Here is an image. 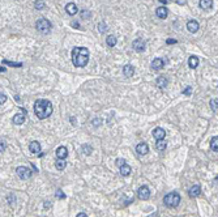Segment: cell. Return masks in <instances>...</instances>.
<instances>
[{
    "label": "cell",
    "instance_id": "7bdbcfd3",
    "mask_svg": "<svg viewBox=\"0 0 218 217\" xmlns=\"http://www.w3.org/2000/svg\"><path fill=\"white\" fill-rule=\"evenodd\" d=\"M161 3H163V4H166V0H159Z\"/></svg>",
    "mask_w": 218,
    "mask_h": 217
},
{
    "label": "cell",
    "instance_id": "8d00e7d4",
    "mask_svg": "<svg viewBox=\"0 0 218 217\" xmlns=\"http://www.w3.org/2000/svg\"><path fill=\"white\" fill-rule=\"evenodd\" d=\"M93 126H99V124H102V120L101 119H98V118H95V119H93Z\"/></svg>",
    "mask_w": 218,
    "mask_h": 217
},
{
    "label": "cell",
    "instance_id": "74e56055",
    "mask_svg": "<svg viewBox=\"0 0 218 217\" xmlns=\"http://www.w3.org/2000/svg\"><path fill=\"white\" fill-rule=\"evenodd\" d=\"M124 164H125V161H124L123 158H118L116 160V165H118V166H121V165H124Z\"/></svg>",
    "mask_w": 218,
    "mask_h": 217
},
{
    "label": "cell",
    "instance_id": "1f68e13d",
    "mask_svg": "<svg viewBox=\"0 0 218 217\" xmlns=\"http://www.w3.org/2000/svg\"><path fill=\"white\" fill-rule=\"evenodd\" d=\"M55 196L58 198V199H65V195L63 194V191H62V190H58V191H56Z\"/></svg>",
    "mask_w": 218,
    "mask_h": 217
},
{
    "label": "cell",
    "instance_id": "ac0fdd59",
    "mask_svg": "<svg viewBox=\"0 0 218 217\" xmlns=\"http://www.w3.org/2000/svg\"><path fill=\"white\" fill-rule=\"evenodd\" d=\"M123 73L125 77H132V75L135 73V68L133 66H131V64H127V66L123 67Z\"/></svg>",
    "mask_w": 218,
    "mask_h": 217
},
{
    "label": "cell",
    "instance_id": "52a82bcc",
    "mask_svg": "<svg viewBox=\"0 0 218 217\" xmlns=\"http://www.w3.org/2000/svg\"><path fill=\"white\" fill-rule=\"evenodd\" d=\"M137 195H138V198H140L141 200H148V199L150 198L149 187H146V186H141V187L138 188V191H137Z\"/></svg>",
    "mask_w": 218,
    "mask_h": 217
},
{
    "label": "cell",
    "instance_id": "ba28073f",
    "mask_svg": "<svg viewBox=\"0 0 218 217\" xmlns=\"http://www.w3.org/2000/svg\"><path fill=\"white\" fill-rule=\"evenodd\" d=\"M145 41H142L141 38H138V40H135L132 42V47L135 51H137V53H142L144 50H145Z\"/></svg>",
    "mask_w": 218,
    "mask_h": 217
},
{
    "label": "cell",
    "instance_id": "d6986e66",
    "mask_svg": "<svg viewBox=\"0 0 218 217\" xmlns=\"http://www.w3.org/2000/svg\"><path fill=\"white\" fill-rule=\"evenodd\" d=\"M199 4H200V8H201V9L208 11L213 7V0H200Z\"/></svg>",
    "mask_w": 218,
    "mask_h": 217
},
{
    "label": "cell",
    "instance_id": "d590c367",
    "mask_svg": "<svg viewBox=\"0 0 218 217\" xmlns=\"http://www.w3.org/2000/svg\"><path fill=\"white\" fill-rule=\"evenodd\" d=\"M191 93H192V88H191V86H187L186 90H183V94H186V95H191Z\"/></svg>",
    "mask_w": 218,
    "mask_h": 217
},
{
    "label": "cell",
    "instance_id": "2e32d148",
    "mask_svg": "<svg viewBox=\"0 0 218 217\" xmlns=\"http://www.w3.org/2000/svg\"><path fill=\"white\" fill-rule=\"evenodd\" d=\"M200 192H201V187H200L199 184H195V186H192V187L189 188L188 195L191 198H196V196H199L200 195Z\"/></svg>",
    "mask_w": 218,
    "mask_h": 217
},
{
    "label": "cell",
    "instance_id": "3957f363",
    "mask_svg": "<svg viewBox=\"0 0 218 217\" xmlns=\"http://www.w3.org/2000/svg\"><path fill=\"white\" fill-rule=\"evenodd\" d=\"M163 203L170 208H175V207L179 205V203H180V195L178 192H175V191H174V192H170L163 198Z\"/></svg>",
    "mask_w": 218,
    "mask_h": 217
},
{
    "label": "cell",
    "instance_id": "30bf717a",
    "mask_svg": "<svg viewBox=\"0 0 218 217\" xmlns=\"http://www.w3.org/2000/svg\"><path fill=\"white\" fill-rule=\"evenodd\" d=\"M153 136L155 140H165V136H166V131L161 127H157L153 129Z\"/></svg>",
    "mask_w": 218,
    "mask_h": 217
},
{
    "label": "cell",
    "instance_id": "836d02e7",
    "mask_svg": "<svg viewBox=\"0 0 218 217\" xmlns=\"http://www.w3.org/2000/svg\"><path fill=\"white\" fill-rule=\"evenodd\" d=\"M7 148V143L4 140H0V152H4Z\"/></svg>",
    "mask_w": 218,
    "mask_h": 217
},
{
    "label": "cell",
    "instance_id": "4316f807",
    "mask_svg": "<svg viewBox=\"0 0 218 217\" xmlns=\"http://www.w3.org/2000/svg\"><path fill=\"white\" fill-rule=\"evenodd\" d=\"M81 150H82V153L84 154H90L93 148H91L90 145H88V144H84V145H81Z\"/></svg>",
    "mask_w": 218,
    "mask_h": 217
},
{
    "label": "cell",
    "instance_id": "d4e9b609",
    "mask_svg": "<svg viewBox=\"0 0 218 217\" xmlns=\"http://www.w3.org/2000/svg\"><path fill=\"white\" fill-rule=\"evenodd\" d=\"M55 166L58 170H64L65 166H67V161H65V160H58L55 164Z\"/></svg>",
    "mask_w": 218,
    "mask_h": 217
},
{
    "label": "cell",
    "instance_id": "f546056e",
    "mask_svg": "<svg viewBox=\"0 0 218 217\" xmlns=\"http://www.w3.org/2000/svg\"><path fill=\"white\" fill-rule=\"evenodd\" d=\"M34 7H36L37 9H43V8H45V2H43V0H37Z\"/></svg>",
    "mask_w": 218,
    "mask_h": 217
},
{
    "label": "cell",
    "instance_id": "5bb4252c",
    "mask_svg": "<svg viewBox=\"0 0 218 217\" xmlns=\"http://www.w3.org/2000/svg\"><path fill=\"white\" fill-rule=\"evenodd\" d=\"M199 28H200V25L197 21H195V20H191L187 22V29H188L191 33H196L199 30Z\"/></svg>",
    "mask_w": 218,
    "mask_h": 217
},
{
    "label": "cell",
    "instance_id": "b9f144b4",
    "mask_svg": "<svg viewBox=\"0 0 218 217\" xmlns=\"http://www.w3.org/2000/svg\"><path fill=\"white\" fill-rule=\"evenodd\" d=\"M4 71H5V68H4V67H0V72H4Z\"/></svg>",
    "mask_w": 218,
    "mask_h": 217
},
{
    "label": "cell",
    "instance_id": "8fae6325",
    "mask_svg": "<svg viewBox=\"0 0 218 217\" xmlns=\"http://www.w3.org/2000/svg\"><path fill=\"white\" fill-rule=\"evenodd\" d=\"M165 66V62L161 58H155L153 62H152V68L154 69V71H159V69H162Z\"/></svg>",
    "mask_w": 218,
    "mask_h": 217
},
{
    "label": "cell",
    "instance_id": "277c9868",
    "mask_svg": "<svg viewBox=\"0 0 218 217\" xmlns=\"http://www.w3.org/2000/svg\"><path fill=\"white\" fill-rule=\"evenodd\" d=\"M36 26L41 34H47V33H50V30H51V22L47 19H39L37 21Z\"/></svg>",
    "mask_w": 218,
    "mask_h": 217
},
{
    "label": "cell",
    "instance_id": "7402d4cb",
    "mask_svg": "<svg viewBox=\"0 0 218 217\" xmlns=\"http://www.w3.org/2000/svg\"><path fill=\"white\" fill-rule=\"evenodd\" d=\"M188 66H189V68H192V69H195L196 67L199 66V58H197V56H189Z\"/></svg>",
    "mask_w": 218,
    "mask_h": 217
},
{
    "label": "cell",
    "instance_id": "5b68a950",
    "mask_svg": "<svg viewBox=\"0 0 218 217\" xmlns=\"http://www.w3.org/2000/svg\"><path fill=\"white\" fill-rule=\"evenodd\" d=\"M26 114H28L26 108L20 107V112H17V114L13 116V123L15 124H22L25 122V119H26Z\"/></svg>",
    "mask_w": 218,
    "mask_h": 217
},
{
    "label": "cell",
    "instance_id": "484cf974",
    "mask_svg": "<svg viewBox=\"0 0 218 217\" xmlns=\"http://www.w3.org/2000/svg\"><path fill=\"white\" fill-rule=\"evenodd\" d=\"M210 149L214 150V152L218 150V137L217 136L212 137V140H210Z\"/></svg>",
    "mask_w": 218,
    "mask_h": 217
},
{
    "label": "cell",
    "instance_id": "9c48e42d",
    "mask_svg": "<svg viewBox=\"0 0 218 217\" xmlns=\"http://www.w3.org/2000/svg\"><path fill=\"white\" fill-rule=\"evenodd\" d=\"M67 156H68L67 146L62 145V146H58V148H56V157H58V160H65Z\"/></svg>",
    "mask_w": 218,
    "mask_h": 217
},
{
    "label": "cell",
    "instance_id": "4dcf8cb0",
    "mask_svg": "<svg viewBox=\"0 0 218 217\" xmlns=\"http://www.w3.org/2000/svg\"><path fill=\"white\" fill-rule=\"evenodd\" d=\"M98 30H99V32H101V33H104V32H106V30H107V25L104 24V22L98 24Z\"/></svg>",
    "mask_w": 218,
    "mask_h": 217
},
{
    "label": "cell",
    "instance_id": "f1b7e54d",
    "mask_svg": "<svg viewBox=\"0 0 218 217\" xmlns=\"http://www.w3.org/2000/svg\"><path fill=\"white\" fill-rule=\"evenodd\" d=\"M210 107L213 111L217 112V107H218V103H217V98H212L210 99Z\"/></svg>",
    "mask_w": 218,
    "mask_h": 217
},
{
    "label": "cell",
    "instance_id": "f35d334b",
    "mask_svg": "<svg viewBox=\"0 0 218 217\" xmlns=\"http://www.w3.org/2000/svg\"><path fill=\"white\" fill-rule=\"evenodd\" d=\"M178 41L176 40H167V45H174V43H176Z\"/></svg>",
    "mask_w": 218,
    "mask_h": 217
},
{
    "label": "cell",
    "instance_id": "cb8c5ba5",
    "mask_svg": "<svg viewBox=\"0 0 218 217\" xmlns=\"http://www.w3.org/2000/svg\"><path fill=\"white\" fill-rule=\"evenodd\" d=\"M166 146H167V143L165 141V140H157V144H155V148L157 150H159V152H162L166 149Z\"/></svg>",
    "mask_w": 218,
    "mask_h": 217
},
{
    "label": "cell",
    "instance_id": "8992f818",
    "mask_svg": "<svg viewBox=\"0 0 218 217\" xmlns=\"http://www.w3.org/2000/svg\"><path fill=\"white\" fill-rule=\"evenodd\" d=\"M17 171V175H19L21 179H29L30 177H32V170L28 169L26 166H19L16 169Z\"/></svg>",
    "mask_w": 218,
    "mask_h": 217
},
{
    "label": "cell",
    "instance_id": "603a6c76",
    "mask_svg": "<svg viewBox=\"0 0 218 217\" xmlns=\"http://www.w3.org/2000/svg\"><path fill=\"white\" fill-rule=\"evenodd\" d=\"M116 42H118V38L115 36H107L106 38V43H107V46H110V47H114L116 45Z\"/></svg>",
    "mask_w": 218,
    "mask_h": 217
},
{
    "label": "cell",
    "instance_id": "4fadbf2b",
    "mask_svg": "<svg viewBox=\"0 0 218 217\" xmlns=\"http://www.w3.org/2000/svg\"><path fill=\"white\" fill-rule=\"evenodd\" d=\"M29 149L33 154H39L41 153V144L38 141H32L29 145Z\"/></svg>",
    "mask_w": 218,
    "mask_h": 217
},
{
    "label": "cell",
    "instance_id": "7c38bea8",
    "mask_svg": "<svg viewBox=\"0 0 218 217\" xmlns=\"http://www.w3.org/2000/svg\"><path fill=\"white\" fill-rule=\"evenodd\" d=\"M155 15L159 17V19H167V16H169V11H167V8L166 7H158L157 8V11H155Z\"/></svg>",
    "mask_w": 218,
    "mask_h": 217
},
{
    "label": "cell",
    "instance_id": "ffe728a7",
    "mask_svg": "<svg viewBox=\"0 0 218 217\" xmlns=\"http://www.w3.org/2000/svg\"><path fill=\"white\" fill-rule=\"evenodd\" d=\"M120 169V174L123 175V177H128L131 174V171H132V169H131L129 165L127 164H124V165H121V166H119Z\"/></svg>",
    "mask_w": 218,
    "mask_h": 217
},
{
    "label": "cell",
    "instance_id": "e575fe53",
    "mask_svg": "<svg viewBox=\"0 0 218 217\" xmlns=\"http://www.w3.org/2000/svg\"><path fill=\"white\" fill-rule=\"evenodd\" d=\"M81 13H82V15H81L82 19H89V17H90V12H89V11H82Z\"/></svg>",
    "mask_w": 218,
    "mask_h": 217
},
{
    "label": "cell",
    "instance_id": "7a4b0ae2",
    "mask_svg": "<svg viewBox=\"0 0 218 217\" xmlns=\"http://www.w3.org/2000/svg\"><path fill=\"white\" fill-rule=\"evenodd\" d=\"M34 112L38 119H46L52 114V103L49 99H38L34 102Z\"/></svg>",
    "mask_w": 218,
    "mask_h": 217
},
{
    "label": "cell",
    "instance_id": "ab89813d",
    "mask_svg": "<svg viewBox=\"0 0 218 217\" xmlns=\"http://www.w3.org/2000/svg\"><path fill=\"white\" fill-rule=\"evenodd\" d=\"M76 217H88V215H86V213H84V212H81V213H78Z\"/></svg>",
    "mask_w": 218,
    "mask_h": 217
},
{
    "label": "cell",
    "instance_id": "9a60e30c",
    "mask_svg": "<svg viewBox=\"0 0 218 217\" xmlns=\"http://www.w3.org/2000/svg\"><path fill=\"white\" fill-rule=\"evenodd\" d=\"M65 12L69 15V16H73L77 13V7L75 3H68L67 5H65Z\"/></svg>",
    "mask_w": 218,
    "mask_h": 217
},
{
    "label": "cell",
    "instance_id": "e0dca14e",
    "mask_svg": "<svg viewBox=\"0 0 218 217\" xmlns=\"http://www.w3.org/2000/svg\"><path fill=\"white\" fill-rule=\"evenodd\" d=\"M148 150H149V146H148L146 143H140V144H137V146H136V152L138 154H146Z\"/></svg>",
    "mask_w": 218,
    "mask_h": 217
},
{
    "label": "cell",
    "instance_id": "6da1fadb",
    "mask_svg": "<svg viewBox=\"0 0 218 217\" xmlns=\"http://www.w3.org/2000/svg\"><path fill=\"white\" fill-rule=\"evenodd\" d=\"M90 53L86 47H75L72 50V62L75 67H85L89 62Z\"/></svg>",
    "mask_w": 218,
    "mask_h": 217
},
{
    "label": "cell",
    "instance_id": "83f0119b",
    "mask_svg": "<svg viewBox=\"0 0 218 217\" xmlns=\"http://www.w3.org/2000/svg\"><path fill=\"white\" fill-rule=\"evenodd\" d=\"M3 64H7L9 67H22V63H13V62H9V60H3Z\"/></svg>",
    "mask_w": 218,
    "mask_h": 217
},
{
    "label": "cell",
    "instance_id": "44dd1931",
    "mask_svg": "<svg viewBox=\"0 0 218 217\" xmlns=\"http://www.w3.org/2000/svg\"><path fill=\"white\" fill-rule=\"evenodd\" d=\"M167 84H169V81H167L166 77L161 76V77H158V79H157V86H158V88H161V89H162V88H166Z\"/></svg>",
    "mask_w": 218,
    "mask_h": 217
},
{
    "label": "cell",
    "instance_id": "60d3db41",
    "mask_svg": "<svg viewBox=\"0 0 218 217\" xmlns=\"http://www.w3.org/2000/svg\"><path fill=\"white\" fill-rule=\"evenodd\" d=\"M15 99H16V102H21V98L19 97V95H16V97H15Z\"/></svg>",
    "mask_w": 218,
    "mask_h": 217
},
{
    "label": "cell",
    "instance_id": "d6a6232c",
    "mask_svg": "<svg viewBox=\"0 0 218 217\" xmlns=\"http://www.w3.org/2000/svg\"><path fill=\"white\" fill-rule=\"evenodd\" d=\"M5 102H7V95L4 93H0V105H3Z\"/></svg>",
    "mask_w": 218,
    "mask_h": 217
}]
</instances>
